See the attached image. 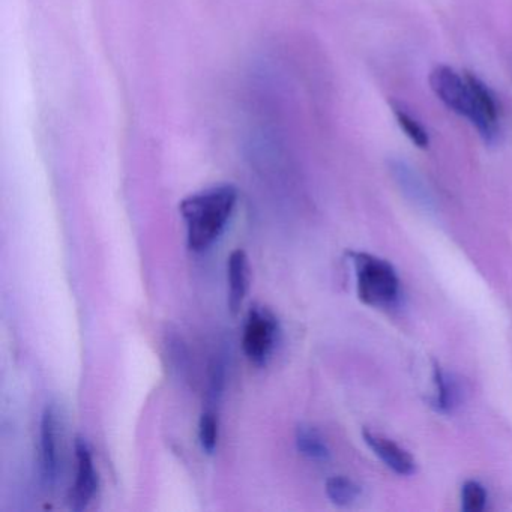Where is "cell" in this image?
<instances>
[{"instance_id":"obj_1","label":"cell","mask_w":512,"mask_h":512,"mask_svg":"<svg viewBox=\"0 0 512 512\" xmlns=\"http://www.w3.org/2000/svg\"><path fill=\"white\" fill-rule=\"evenodd\" d=\"M238 203V190L230 184L214 185L185 197L179 205L191 251L208 250L226 229Z\"/></svg>"},{"instance_id":"obj_2","label":"cell","mask_w":512,"mask_h":512,"mask_svg":"<svg viewBox=\"0 0 512 512\" xmlns=\"http://www.w3.org/2000/svg\"><path fill=\"white\" fill-rule=\"evenodd\" d=\"M350 260L355 268L359 299L371 307H392L400 295V280L395 269L371 254L350 253Z\"/></svg>"},{"instance_id":"obj_3","label":"cell","mask_w":512,"mask_h":512,"mask_svg":"<svg viewBox=\"0 0 512 512\" xmlns=\"http://www.w3.org/2000/svg\"><path fill=\"white\" fill-rule=\"evenodd\" d=\"M280 335V323L269 308L256 307L248 311L245 317L242 349L245 356L257 367L268 364L269 358L277 346Z\"/></svg>"},{"instance_id":"obj_4","label":"cell","mask_w":512,"mask_h":512,"mask_svg":"<svg viewBox=\"0 0 512 512\" xmlns=\"http://www.w3.org/2000/svg\"><path fill=\"white\" fill-rule=\"evenodd\" d=\"M430 86L436 97L455 115L467 119L473 128L478 124L475 95L466 76L446 65H439L430 74Z\"/></svg>"},{"instance_id":"obj_5","label":"cell","mask_w":512,"mask_h":512,"mask_svg":"<svg viewBox=\"0 0 512 512\" xmlns=\"http://www.w3.org/2000/svg\"><path fill=\"white\" fill-rule=\"evenodd\" d=\"M59 440H61V413L55 403H49L44 407L41 415L40 428L41 473L47 487H53L58 481L59 467H61Z\"/></svg>"},{"instance_id":"obj_6","label":"cell","mask_w":512,"mask_h":512,"mask_svg":"<svg viewBox=\"0 0 512 512\" xmlns=\"http://www.w3.org/2000/svg\"><path fill=\"white\" fill-rule=\"evenodd\" d=\"M77 473L76 482L70 494L71 508L83 511L88 508L98 490V473L95 469L89 443L83 437L76 440Z\"/></svg>"},{"instance_id":"obj_7","label":"cell","mask_w":512,"mask_h":512,"mask_svg":"<svg viewBox=\"0 0 512 512\" xmlns=\"http://www.w3.org/2000/svg\"><path fill=\"white\" fill-rule=\"evenodd\" d=\"M389 172H391L392 178L397 182L400 190L403 191L404 196H406L413 205L428 212L436 209L433 194L428 190L424 179H422L406 161H389Z\"/></svg>"},{"instance_id":"obj_8","label":"cell","mask_w":512,"mask_h":512,"mask_svg":"<svg viewBox=\"0 0 512 512\" xmlns=\"http://www.w3.org/2000/svg\"><path fill=\"white\" fill-rule=\"evenodd\" d=\"M365 443L370 446L371 451L395 473L401 476H409L415 472L416 463L412 455L406 449L400 448L397 443L386 437L379 436V434L371 433V431L364 430L362 433Z\"/></svg>"},{"instance_id":"obj_9","label":"cell","mask_w":512,"mask_h":512,"mask_svg":"<svg viewBox=\"0 0 512 512\" xmlns=\"http://www.w3.org/2000/svg\"><path fill=\"white\" fill-rule=\"evenodd\" d=\"M227 283H229V308L238 314L248 290V257L244 250H235L227 259Z\"/></svg>"},{"instance_id":"obj_10","label":"cell","mask_w":512,"mask_h":512,"mask_svg":"<svg viewBox=\"0 0 512 512\" xmlns=\"http://www.w3.org/2000/svg\"><path fill=\"white\" fill-rule=\"evenodd\" d=\"M296 448L304 457L313 461H326L331 457L328 443L322 434L311 425H299L295 434Z\"/></svg>"},{"instance_id":"obj_11","label":"cell","mask_w":512,"mask_h":512,"mask_svg":"<svg viewBox=\"0 0 512 512\" xmlns=\"http://www.w3.org/2000/svg\"><path fill=\"white\" fill-rule=\"evenodd\" d=\"M434 385H436V398H434V406L440 412H451L458 404L460 398V388L457 382L448 374L440 370L439 365L434 367Z\"/></svg>"},{"instance_id":"obj_12","label":"cell","mask_w":512,"mask_h":512,"mask_svg":"<svg viewBox=\"0 0 512 512\" xmlns=\"http://www.w3.org/2000/svg\"><path fill=\"white\" fill-rule=\"evenodd\" d=\"M389 106H391L392 113L397 119L398 127L409 137L410 142L418 146L419 149H427L430 146V136H428L427 130L422 127L421 122L416 121L401 104L392 101Z\"/></svg>"},{"instance_id":"obj_13","label":"cell","mask_w":512,"mask_h":512,"mask_svg":"<svg viewBox=\"0 0 512 512\" xmlns=\"http://www.w3.org/2000/svg\"><path fill=\"white\" fill-rule=\"evenodd\" d=\"M326 494L337 506H349L361 496V488L344 476H334L326 481Z\"/></svg>"},{"instance_id":"obj_14","label":"cell","mask_w":512,"mask_h":512,"mask_svg":"<svg viewBox=\"0 0 512 512\" xmlns=\"http://www.w3.org/2000/svg\"><path fill=\"white\" fill-rule=\"evenodd\" d=\"M199 439L206 454H214L218 445V418L214 410L203 412L199 422Z\"/></svg>"},{"instance_id":"obj_15","label":"cell","mask_w":512,"mask_h":512,"mask_svg":"<svg viewBox=\"0 0 512 512\" xmlns=\"http://www.w3.org/2000/svg\"><path fill=\"white\" fill-rule=\"evenodd\" d=\"M487 503V491L479 482L467 481L461 488V508L466 512H479Z\"/></svg>"}]
</instances>
